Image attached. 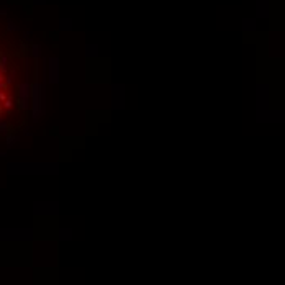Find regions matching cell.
Instances as JSON below:
<instances>
[{
  "mask_svg": "<svg viewBox=\"0 0 285 285\" xmlns=\"http://www.w3.org/2000/svg\"><path fill=\"white\" fill-rule=\"evenodd\" d=\"M28 89H30V85H28V84H22V85H20V98L28 100V95H30Z\"/></svg>",
  "mask_w": 285,
  "mask_h": 285,
  "instance_id": "obj_1",
  "label": "cell"
},
{
  "mask_svg": "<svg viewBox=\"0 0 285 285\" xmlns=\"http://www.w3.org/2000/svg\"><path fill=\"white\" fill-rule=\"evenodd\" d=\"M12 105H13V102H12V100H7V102H5V107H7V108H10Z\"/></svg>",
  "mask_w": 285,
  "mask_h": 285,
  "instance_id": "obj_2",
  "label": "cell"
}]
</instances>
